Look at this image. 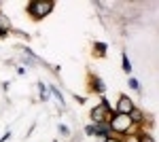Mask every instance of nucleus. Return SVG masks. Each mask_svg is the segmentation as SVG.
<instances>
[{
  "label": "nucleus",
  "instance_id": "f257e3e1",
  "mask_svg": "<svg viewBox=\"0 0 159 142\" xmlns=\"http://www.w3.org/2000/svg\"><path fill=\"white\" fill-rule=\"evenodd\" d=\"M53 7H55V2H51V0H34V2L28 4V15L32 19L40 21V19H45L53 11Z\"/></svg>",
  "mask_w": 159,
  "mask_h": 142
},
{
  "label": "nucleus",
  "instance_id": "f03ea898",
  "mask_svg": "<svg viewBox=\"0 0 159 142\" xmlns=\"http://www.w3.org/2000/svg\"><path fill=\"white\" fill-rule=\"evenodd\" d=\"M108 123H110L112 134H115V131H117V134H129L132 127H134V123H132L129 115H119V112H112Z\"/></svg>",
  "mask_w": 159,
  "mask_h": 142
},
{
  "label": "nucleus",
  "instance_id": "7ed1b4c3",
  "mask_svg": "<svg viewBox=\"0 0 159 142\" xmlns=\"http://www.w3.org/2000/svg\"><path fill=\"white\" fill-rule=\"evenodd\" d=\"M110 115H112V110H110V104L102 98V104L96 108H91V119L96 121V123H108L110 121Z\"/></svg>",
  "mask_w": 159,
  "mask_h": 142
},
{
  "label": "nucleus",
  "instance_id": "20e7f679",
  "mask_svg": "<svg viewBox=\"0 0 159 142\" xmlns=\"http://www.w3.org/2000/svg\"><path fill=\"white\" fill-rule=\"evenodd\" d=\"M134 102L127 98V95H121L119 98V102H117V108H115V112H119V115H129L132 110H134Z\"/></svg>",
  "mask_w": 159,
  "mask_h": 142
},
{
  "label": "nucleus",
  "instance_id": "39448f33",
  "mask_svg": "<svg viewBox=\"0 0 159 142\" xmlns=\"http://www.w3.org/2000/svg\"><path fill=\"white\" fill-rule=\"evenodd\" d=\"M91 89H93V91H98L100 95H104L106 87H104V83H102V79H100V76H91Z\"/></svg>",
  "mask_w": 159,
  "mask_h": 142
},
{
  "label": "nucleus",
  "instance_id": "423d86ee",
  "mask_svg": "<svg viewBox=\"0 0 159 142\" xmlns=\"http://www.w3.org/2000/svg\"><path fill=\"white\" fill-rule=\"evenodd\" d=\"M129 119H132V123H134V125H140V123H144V112H142V110H138V108H134V110L129 112Z\"/></svg>",
  "mask_w": 159,
  "mask_h": 142
},
{
  "label": "nucleus",
  "instance_id": "0eeeda50",
  "mask_svg": "<svg viewBox=\"0 0 159 142\" xmlns=\"http://www.w3.org/2000/svg\"><path fill=\"white\" fill-rule=\"evenodd\" d=\"M0 30H2V32H9V30H11V19H9L4 13H0Z\"/></svg>",
  "mask_w": 159,
  "mask_h": 142
},
{
  "label": "nucleus",
  "instance_id": "6e6552de",
  "mask_svg": "<svg viewBox=\"0 0 159 142\" xmlns=\"http://www.w3.org/2000/svg\"><path fill=\"white\" fill-rule=\"evenodd\" d=\"M93 55L104 57V55H106V45H104V43H96V45H93Z\"/></svg>",
  "mask_w": 159,
  "mask_h": 142
},
{
  "label": "nucleus",
  "instance_id": "1a4fd4ad",
  "mask_svg": "<svg viewBox=\"0 0 159 142\" xmlns=\"http://www.w3.org/2000/svg\"><path fill=\"white\" fill-rule=\"evenodd\" d=\"M121 59H123V72H125V74H132V64H129V57H127L125 51H123Z\"/></svg>",
  "mask_w": 159,
  "mask_h": 142
},
{
  "label": "nucleus",
  "instance_id": "9d476101",
  "mask_svg": "<svg viewBox=\"0 0 159 142\" xmlns=\"http://www.w3.org/2000/svg\"><path fill=\"white\" fill-rule=\"evenodd\" d=\"M49 89H51V91H53V95L57 98V102H60L61 106H64V95H61V91H60V89H57V87H55V85H51Z\"/></svg>",
  "mask_w": 159,
  "mask_h": 142
},
{
  "label": "nucleus",
  "instance_id": "9b49d317",
  "mask_svg": "<svg viewBox=\"0 0 159 142\" xmlns=\"http://www.w3.org/2000/svg\"><path fill=\"white\" fill-rule=\"evenodd\" d=\"M138 140H140V142H155V140H153V138L147 134V131H140V134H138Z\"/></svg>",
  "mask_w": 159,
  "mask_h": 142
},
{
  "label": "nucleus",
  "instance_id": "f8f14e48",
  "mask_svg": "<svg viewBox=\"0 0 159 142\" xmlns=\"http://www.w3.org/2000/svg\"><path fill=\"white\" fill-rule=\"evenodd\" d=\"M127 83H129V87H132V89H136V91H140V83L136 81L134 76H129V79H127Z\"/></svg>",
  "mask_w": 159,
  "mask_h": 142
},
{
  "label": "nucleus",
  "instance_id": "ddd939ff",
  "mask_svg": "<svg viewBox=\"0 0 159 142\" xmlns=\"http://www.w3.org/2000/svg\"><path fill=\"white\" fill-rule=\"evenodd\" d=\"M38 87H40V98H43V100H49V94H47V87H45V83H40Z\"/></svg>",
  "mask_w": 159,
  "mask_h": 142
},
{
  "label": "nucleus",
  "instance_id": "4468645a",
  "mask_svg": "<svg viewBox=\"0 0 159 142\" xmlns=\"http://www.w3.org/2000/svg\"><path fill=\"white\" fill-rule=\"evenodd\" d=\"M102 142H123V140H119V138H115V136H110V138H106V140H102Z\"/></svg>",
  "mask_w": 159,
  "mask_h": 142
},
{
  "label": "nucleus",
  "instance_id": "2eb2a0df",
  "mask_svg": "<svg viewBox=\"0 0 159 142\" xmlns=\"http://www.w3.org/2000/svg\"><path fill=\"white\" fill-rule=\"evenodd\" d=\"M60 134H61V136H70V131L66 130V127H64V125H61V127H60Z\"/></svg>",
  "mask_w": 159,
  "mask_h": 142
},
{
  "label": "nucleus",
  "instance_id": "dca6fc26",
  "mask_svg": "<svg viewBox=\"0 0 159 142\" xmlns=\"http://www.w3.org/2000/svg\"><path fill=\"white\" fill-rule=\"evenodd\" d=\"M9 138H11V134H4V136L0 138V142H7V140H9Z\"/></svg>",
  "mask_w": 159,
  "mask_h": 142
},
{
  "label": "nucleus",
  "instance_id": "f3484780",
  "mask_svg": "<svg viewBox=\"0 0 159 142\" xmlns=\"http://www.w3.org/2000/svg\"><path fill=\"white\" fill-rule=\"evenodd\" d=\"M0 36H7V32H2V30H0Z\"/></svg>",
  "mask_w": 159,
  "mask_h": 142
}]
</instances>
